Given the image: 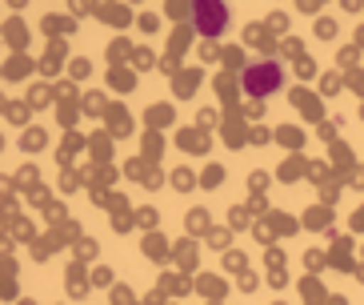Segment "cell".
Listing matches in <instances>:
<instances>
[{
    "label": "cell",
    "instance_id": "cell-2",
    "mask_svg": "<svg viewBox=\"0 0 364 305\" xmlns=\"http://www.w3.org/2000/svg\"><path fill=\"white\" fill-rule=\"evenodd\" d=\"M193 24L204 41H216L228 24V4L225 0H193Z\"/></svg>",
    "mask_w": 364,
    "mask_h": 305
},
{
    "label": "cell",
    "instance_id": "cell-1",
    "mask_svg": "<svg viewBox=\"0 0 364 305\" xmlns=\"http://www.w3.org/2000/svg\"><path fill=\"white\" fill-rule=\"evenodd\" d=\"M240 85H245L248 97H268V93H277L284 85V68L277 61H257V65L245 68V81Z\"/></svg>",
    "mask_w": 364,
    "mask_h": 305
}]
</instances>
